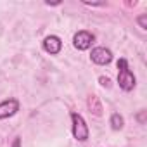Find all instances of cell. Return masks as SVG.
Returning <instances> with one entry per match:
<instances>
[{"mask_svg": "<svg viewBox=\"0 0 147 147\" xmlns=\"http://www.w3.org/2000/svg\"><path fill=\"white\" fill-rule=\"evenodd\" d=\"M118 83H119V88H123L125 92L133 90L135 85H137V80H135V76H133V73L130 71L128 62H126V59H123V57L118 61Z\"/></svg>", "mask_w": 147, "mask_h": 147, "instance_id": "6da1fadb", "label": "cell"}, {"mask_svg": "<svg viewBox=\"0 0 147 147\" xmlns=\"http://www.w3.org/2000/svg\"><path fill=\"white\" fill-rule=\"evenodd\" d=\"M71 121H73V137L78 142H85L88 138L90 131H88V126H87L83 116L78 113H71Z\"/></svg>", "mask_w": 147, "mask_h": 147, "instance_id": "7a4b0ae2", "label": "cell"}, {"mask_svg": "<svg viewBox=\"0 0 147 147\" xmlns=\"http://www.w3.org/2000/svg\"><path fill=\"white\" fill-rule=\"evenodd\" d=\"M94 40H95V36L90 31L82 30V31H78L75 36H73V45H75V49H78V50H88L92 47Z\"/></svg>", "mask_w": 147, "mask_h": 147, "instance_id": "3957f363", "label": "cell"}, {"mask_svg": "<svg viewBox=\"0 0 147 147\" xmlns=\"http://www.w3.org/2000/svg\"><path fill=\"white\" fill-rule=\"evenodd\" d=\"M90 59L99 66H106V64H109L113 61V52L109 49H106V47H95L92 50V54H90Z\"/></svg>", "mask_w": 147, "mask_h": 147, "instance_id": "277c9868", "label": "cell"}, {"mask_svg": "<svg viewBox=\"0 0 147 147\" xmlns=\"http://www.w3.org/2000/svg\"><path fill=\"white\" fill-rule=\"evenodd\" d=\"M18 111H19V100L18 99H7L4 102H0V119L11 118Z\"/></svg>", "mask_w": 147, "mask_h": 147, "instance_id": "5b68a950", "label": "cell"}, {"mask_svg": "<svg viewBox=\"0 0 147 147\" xmlns=\"http://www.w3.org/2000/svg\"><path fill=\"white\" fill-rule=\"evenodd\" d=\"M61 49H62V42H61L59 36L50 35V36H47V38L43 40V50H45L47 54H50V55H57V54L61 52Z\"/></svg>", "mask_w": 147, "mask_h": 147, "instance_id": "8992f818", "label": "cell"}, {"mask_svg": "<svg viewBox=\"0 0 147 147\" xmlns=\"http://www.w3.org/2000/svg\"><path fill=\"white\" fill-rule=\"evenodd\" d=\"M88 107H90V113H94L95 116H100L102 114V106L99 102V99L95 95H90L88 97Z\"/></svg>", "mask_w": 147, "mask_h": 147, "instance_id": "52a82bcc", "label": "cell"}, {"mask_svg": "<svg viewBox=\"0 0 147 147\" xmlns=\"http://www.w3.org/2000/svg\"><path fill=\"white\" fill-rule=\"evenodd\" d=\"M109 123H111V128L113 130H121L123 126H125V119H123V116L119 114V113H114L113 116H111V119H109Z\"/></svg>", "mask_w": 147, "mask_h": 147, "instance_id": "ba28073f", "label": "cell"}, {"mask_svg": "<svg viewBox=\"0 0 147 147\" xmlns=\"http://www.w3.org/2000/svg\"><path fill=\"white\" fill-rule=\"evenodd\" d=\"M137 21H138V24H140L142 30H147V16H145V14H142Z\"/></svg>", "mask_w": 147, "mask_h": 147, "instance_id": "9c48e42d", "label": "cell"}, {"mask_svg": "<svg viewBox=\"0 0 147 147\" xmlns=\"http://www.w3.org/2000/svg\"><path fill=\"white\" fill-rule=\"evenodd\" d=\"M99 82H100V85H102V87H111V80H109L107 76H100V78H99Z\"/></svg>", "mask_w": 147, "mask_h": 147, "instance_id": "30bf717a", "label": "cell"}, {"mask_svg": "<svg viewBox=\"0 0 147 147\" xmlns=\"http://www.w3.org/2000/svg\"><path fill=\"white\" fill-rule=\"evenodd\" d=\"M12 147H21V137H16V140H14Z\"/></svg>", "mask_w": 147, "mask_h": 147, "instance_id": "8fae6325", "label": "cell"}]
</instances>
